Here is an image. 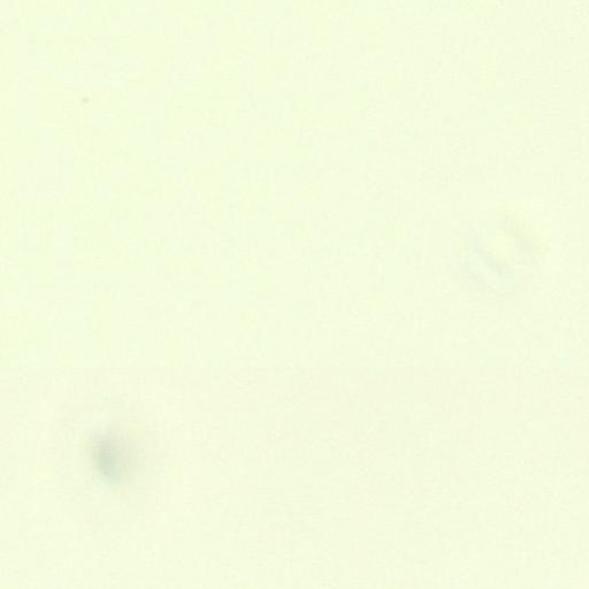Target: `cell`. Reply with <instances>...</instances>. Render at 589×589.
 <instances>
[{"instance_id": "6da1fadb", "label": "cell", "mask_w": 589, "mask_h": 589, "mask_svg": "<svg viewBox=\"0 0 589 589\" xmlns=\"http://www.w3.org/2000/svg\"><path fill=\"white\" fill-rule=\"evenodd\" d=\"M97 469L109 480H119L125 471L126 458L124 451L116 441L105 439L98 441L95 449Z\"/></svg>"}]
</instances>
